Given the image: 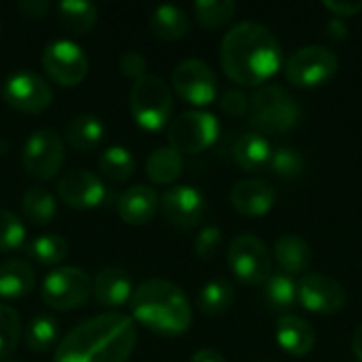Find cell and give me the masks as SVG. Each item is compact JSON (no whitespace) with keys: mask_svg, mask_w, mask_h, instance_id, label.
Listing matches in <instances>:
<instances>
[{"mask_svg":"<svg viewBox=\"0 0 362 362\" xmlns=\"http://www.w3.org/2000/svg\"><path fill=\"white\" fill-rule=\"evenodd\" d=\"M221 64L233 83L257 87L278 72L282 47L267 25L246 19L231 25L223 36Z\"/></svg>","mask_w":362,"mask_h":362,"instance_id":"2","label":"cell"},{"mask_svg":"<svg viewBox=\"0 0 362 362\" xmlns=\"http://www.w3.org/2000/svg\"><path fill=\"white\" fill-rule=\"evenodd\" d=\"M138 333L129 316L104 312L76 325L55 348L53 362H127Z\"/></svg>","mask_w":362,"mask_h":362,"instance_id":"1","label":"cell"},{"mask_svg":"<svg viewBox=\"0 0 362 362\" xmlns=\"http://www.w3.org/2000/svg\"><path fill=\"white\" fill-rule=\"evenodd\" d=\"M303 117L297 98L280 85H261L250 98V125L259 134H282Z\"/></svg>","mask_w":362,"mask_h":362,"instance_id":"4","label":"cell"},{"mask_svg":"<svg viewBox=\"0 0 362 362\" xmlns=\"http://www.w3.org/2000/svg\"><path fill=\"white\" fill-rule=\"evenodd\" d=\"M66 148L64 140L55 129L42 127L30 134L21 148V165L28 176L36 180H51L64 165Z\"/></svg>","mask_w":362,"mask_h":362,"instance_id":"8","label":"cell"},{"mask_svg":"<svg viewBox=\"0 0 362 362\" xmlns=\"http://www.w3.org/2000/svg\"><path fill=\"white\" fill-rule=\"evenodd\" d=\"M193 11L199 25L208 30H216L233 19L238 4L233 0H197L193 4Z\"/></svg>","mask_w":362,"mask_h":362,"instance_id":"33","label":"cell"},{"mask_svg":"<svg viewBox=\"0 0 362 362\" xmlns=\"http://www.w3.org/2000/svg\"><path fill=\"white\" fill-rule=\"evenodd\" d=\"M274 257L284 274L303 276L312 263V248L305 238L297 233H284L274 244Z\"/></svg>","mask_w":362,"mask_h":362,"instance_id":"21","label":"cell"},{"mask_svg":"<svg viewBox=\"0 0 362 362\" xmlns=\"http://www.w3.org/2000/svg\"><path fill=\"white\" fill-rule=\"evenodd\" d=\"M352 350H354L356 358L362 362V322L356 327V331L352 335Z\"/></svg>","mask_w":362,"mask_h":362,"instance_id":"45","label":"cell"},{"mask_svg":"<svg viewBox=\"0 0 362 362\" xmlns=\"http://www.w3.org/2000/svg\"><path fill=\"white\" fill-rule=\"evenodd\" d=\"M297 301L308 312L335 314L346 305L348 293L339 280L327 274L310 272V274H303L297 282Z\"/></svg>","mask_w":362,"mask_h":362,"instance_id":"14","label":"cell"},{"mask_svg":"<svg viewBox=\"0 0 362 362\" xmlns=\"http://www.w3.org/2000/svg\"><path fill=\"white\" fill-rule=\"evenodd\" d=\"M0 362H23V361H17V358H4V361Z\"/></svg>","mask_w":362,"mask_h":362,"instance_id":"46","label":"cell"},{"mask_svg":"<svg viewBox=\"0 0 362 362\" xmlns=\"http://www.w3.org/2000/svg\"><path fill=\"white\" fill-rule=\"evenodd\" d=\"M66 142L74 148V151H91L95 148L102 138H104V123L100 121V117L83 112L70 119V123L66 125Z\"/></svg>","mask_w":362,"mask_h":362,"instance_id":"26","label":"cell"},{"mask_svg":"<svg viewBox=\"0 0 362 362\" xmlns=\"http://www.w3.org/2000/svg\"><path fill=\"white\" fill-rule=\"evenodd\" d=\"M151 30L157 38L178 40L185 38L191 30L189 15L176 4H159L151 13Z\"/></svg>","mask_w":362,"mask_h":362,"instance_id":"24","label":"cell"},{"mask_svg":"<svg viewBox=\"0 0 362 362\" xmlns=\"http://www.w3.org/2000/svg\"><path fill=\"white\" fill-rule=\"evenodd\" d=\"M221 110L229 117H244L250 112V98L240 89H227L221 93Z\"/></svg>","mask_w":362,"mask_h":362,"instance_id":"39","label":"cell"},{"mask_svg":"<svg viewBox=\"0 0 362 362\" xmlns=\"http://www.w3.org/2000/svg\"><path fill=\"white\" fill-rule=\"evenodd\" d=\"M129 110L134 121L148 132L163 129L174 110V98L170 91V85L157 76L146 74L138 81H134L129 89Z\"/></svg>","mask_w":362,"mask_h":362,"instance_id":"5","label":"cell"},{"mask_svg":"<svg viewBox=\"0 0 362 362\" xmlns=\"http://www.w3.org/2000/svg\"><path fill=\"white\" fill-rule=\"evenodd\" d=\"M59 329L51 316H36L28 322L25 344L32 352H47L57 341Z\"/></svg>","mask_w":362,"mask_h":362,"instance_id":"34","label":"cell"},{"mask_svg":"<svg viewBox=\"0 0 362 362\" xmlns=\"http://www.w3.org/2000/svg\"><path fill=\"white\" fill-rule=\"evenodd\" d=\"M263 301L269 310L278 314H288L297 301V282L293 276L284 272H272V276L263 282Z\"/></svg>","mask_w":362,"mask_h":362,"instance_id":"25","label":"cell"},{"mask_svg":"<svg viewBox=\"0 0 362 362\" xmlns=\"http://www.w3.org/2000/svg\"><path fill=\"white\" fill-rule=\"evenodd\" d=\"M182 174V155L170 144L155 148L146 159V176L155 185H172Z\"/></svg>","mask_w":362,"mask_h":362,"instance_id":"28","label":"cell"},{"mask_svg":"<svg viewBox=\"0 0 362 362\" xmlns=\"http://www.w3.org/2000/svg\"><path fill=\"white\" fill-rule=\"evenodd\" d=\"M57 19L72 34H89L98 23V6L87 0H64L57 4Z\"/></svg>","mask_w":362,"mask_h":362,"instance_id":"27","label":"cell"},{"mask_svg":"<svg viewBox=\"0 0 362 362\" xmlns=\"http://www.w3.org/2000/svg\"><path fill=\"white\" fill-rule=\"evenodd\" d=\"M21 210L25 214V218L38 227L51 223L57 214V204H55V197L49 189L45 187H30L25 193H23V199H21Z\"/></svg>","mask_w":362,"mask_h":362,"instance_id":"29","label":"cell"},{"mask_svg":"<svg viewBox=\"0 0 362 362\" xmlns=\"http://www.w3.org/2000/svg\"><path fill=\"white\" fill-rule=\"evenodd\" d=\"M272 151L274 148L263 134L246 132L233 144V159L246 172H261L263 168L269 165Z\"/></svg>","mask_w":362,"mask_h":362,"instance_id":"22","label":"cell"},{"mask_svg":"<svg viewBox=\"0 0 362 362\" xmlns=\"http://www.w3.org/2000/svg\"><path fill=\"white\" fill-rule=\"evenodd\" d=\"M0 34H2V23H0Z\"/></svg>","mask_w":362,"mask_h":362,"instance_id":"48","label":"cell"},{"mask_svg":"<svg viewBox=\"0 0 362 362\" xmlns=\"http://www.w3.org/2000/svg\"><path fill=\"white\" fill-rule=\"evenodd\" d=\"M132 314L146 329L176 337L189 331L193 322V310L189 297L170 280H146L132 295Z\"/></svg>","mask_w":362,"mask_h":362,"instance_id":"3","label":"cell"},{"mask_svg":"<svg viewBox=\"0 0 362 362\" xmlns=\"http://www.w3.org/2000/svg\"><path fill=\"white\" fill-rule=\"evenodd\" d=\"M100 174L110 180V182H123L127 180L134 170H136V161L134 155L125 148V146H108L98 161Z\"/></svg>","mask_w":362,"mask_h":362,"instance_id":"31","label":"cell"},{"mask_svg":"<svg viewBox=\"0 0 362 362\" xmlns=\"http://www.w3.org/2000/svg\"><path fill=\"white\" fill-rule=\"evenodd\" d=\"M2 98L17 112L38 115L51 106L53 89L40 74L30 70H17L4 81Z\"/></svg>","mask_w":362,"mask_h":362,"instance_id":"12","label":"cell"},{"mask_svg":"<svg viewBox=\"0 0 362 362\" xmlns=\"http://www.w3.org/2000/svg\"><path fill=\"white\" fill-rule=\"evenodd\" d=\"M159 210V195L153 187L136 185L121 193L117 202V212L127 225H146L155 218Z\"/></svg>","mask_w":362,"mask_h":362,"instance_id":"19","label":"cell"},{"mask_svg":"<svg viewBox=\"0 0 362 362\" xmlns=\"http://www.w3.org/2000/svg\"><path fill=\"white\" fill-rule=\"evenodd\" d=\"M68 252L70 246L59 233H42L28 244V255L40 265H57L68 257Z\"/></svg>","mask_w":362,"mask_h":362,"instance_id":"32","label":"cell"},{"mask_svg":"<svg viewBox=\"0 0 362 362\" xmlns=\"http://www.w3.org/2000/svg\"><path fill=\"white\" fill-rule=\"evenodd\" d=\"M221 242H223L221 229L214 227V225H208V227H204V229L197 233V238H195V244H193L195 255H197L199 259H204V261H212V259L216 257L218 248H221Z\"/></svg>","mask_w":362,"mask_h":362,"instance_id":"38","label":"cell"},{"mask_svg":"<svg viewBox=\"0 0 362 362\" xmlns=\"http://www.w3.org/2000/svg\"><path fill=\"white\" fill-rule=\"evenodd\" d=\"M218 119L208 110H187L180 112L168 125V142L174 151L202 153L214 144L218 138Z\"/></svg>","mask_w":362,"mask_h":362,"instance_id":"7","label":"cell"},{"mask_svg":"<svg viewBox=\"0 0 362 362\" xmlns=\"http://www.w3.org/2000/svg\"><path fill=\"white\" fill-rule=\"evenodd\" d=\"M337 70H339V57L327 45H305L297 49L284 66V74L288 83L305 89L331 81L337 74Z\"/></svg>","mask_w":362,"mask_h":362,"instance_id":"6","label":"cell"},{"mask_svg":"<svg viewBox=\"0 0 362 362\" xmlns=\"http://www.w3.org/2000/svg\"><path fill=\"white\" fill-rule=\"evenodd\" d=\"M21 339V318L17 310L0 303V358L4 361Z\"/></svg>","mask_w":362,"mask_h":362,"instance_id":"36","label":"cell"},{"mask_svg":"<svg viewBox=\"0 0 362 362\" xmlns=\"http://www.w3.org/2000/svg\"><path fill=\"white\" fill-rule=\"evenodd\" d=\"M276 341L288 356H308L316 346V331L314 327L295 314L280 316L276 325Z\"/></svg>","mask_w":362,"mask_h":362,"instance_id":"20","label":"cell"},{"mask_svg":"<svg viewBox=\"0 0 362 362\" xmlns=\"http://www.w3.org/2000/svg\"><path fill=\"white\" fill-rule=\"evenodd\" d=\"M235 301V288L229 280L225 278H216L210 280L202 286L199 291V310L208 316H218L223 312H227Z\"/></svg>","mask_w":362,"mask_h":362,"instance_id":"30","label":"cell"},{"mask_svg":"<svg viewBox=\"0 0 362 362\" xmlns=\"http://www.w3.org/2000/svg\"><path fill=\"white\" fill-rule=\"evenodd\" d=\"M327 11H331L335 17H352L362 11V0H325L322 2Z\"/></svg>","mask_w":362,"mask_h":362,"instance_id":"41","label":"cell"},{"mask_svg":"<svg viewBox=\"0 0 362 362\" xmlns=\"http://www.w3.org/2000/svg\"><path fill=\"white\" fill-rule=\"evenodd\" d=\"M40 295L42 301L53 310H78L91 297V278L81 267H57L47 274Z\"/></svg>","mask_w":362,"mask_h":362,"instance_id":"10","label":"cell"},{"mask_svg":"<svg viewBox=\"0 0 362 362\" xmlns=\"http://www.w3.org/2000/svg\"><path fill=\"white\" fill-rule=\"evenodd\" d=\"M42 68L57 85L76 87L87 78L89 59H87L85 51L74 40L59 38L45 47Z\"/></svg>","mask_w":362,"mask_h":362,"instance_id":"11","label":"cell"},{"mask_svg":"<svg viewBox=\"0 0 362 362\" xmlns=\"http://www.w3.org/2000/svg\"><path fill=\"white\" fill-rule=\"evenodd\" d=\"M17 8L28 19H40L49 11V2H45V0H19Z\"/></svg>","mask_w":362,"mask_h":362,"instance_id":"42","label":"cell"},{"mask_svg":"<svg viewBox=\"0 0 362 362\" xmlns=\"http://www.w3.org/2000/svg\"><path fill=\"white\" fill-rule=\"evenodd\" d=\"M278 178H284V180H293V178H299L305 170V159L303 155L297 151V148H291V146H278L272 151V159H269V165H267Z\"/></svg>","mask_w":362,"mask_h":362,"instance_id":"35","label":"cell"},{"mask_svg":"<svg viewBox=\"0 0 362 362\" xmlns=\"http://www.w3.org/2000/svg\"><path fill=\"white\" fill-rule=\"evenodd\" d=\"M119 70L123 76L138 81V78L146 76V57L140 51H125L119 57Z\"/></svg>","mask_w":362,"mask_h":362,"instance_id":"40","label":"cell"},{"mask_svg":"<svg viewBox=\"0 0 362 362\" xmlns=\"http://www.w3.org/2000/svg\"><path fill=\"white\" fill-rule=\"evenodd\" d=\"M255 362H274L272 358H259V361H255Z\"/></svg>","mask_w":362,"mask_h":362,"instance_id":"47","label":"cell"},{"mask_svg":"<svg viewBox=\"0 0 362 362\" xmlns=\"http://www.w3.org/2000/svg\"><path fill=\"white\" fill-rule=\"evenodd\" d=\"M159 210L170 225L178 229H193L206 214V199L195 187L176 185L159 197Z\"/></svg>","mask_w":362,"mask_h":362,"instance_id":"15","label":"cell"},{"mask_svg":"<svg viewBox=\"0 0 362 362\" xmlns=\"http://www.w3.org/2000/svg\"><path fill=\"white\" fill-rule=\"evenodd\" d=\"M57 195L70 208L91 210L106 199V187L87 170H70L57 182Z\"/></svg>","mask_w":362,"mask_h":362,"instance_id":"16","label":"cell"},{"mask_svg":"<svg viewBox=\"0 0 362 362\" xmlns=\"http://www.w3.org/2000/svg\"><path fill=\"white\" fill-rule=\"evenodd\" d=\"M231 206L244 216H263L267 214L278 199V191L269 180L263 178H244L231 187L229 193Z\"/></svg>","mask_w":362,"mask_h":362,"instance_id":"17","label":"cell"},{"mask_svg":"<svg viewBox=\"0 0 362 362\" xmlns=\"http://www.w3.org/2000/svg\"><path fill=\"white\" fill-rule=\"evenodd\" d=\"M25 242L23 223L8 210L0 208V252H8L19 248Z\"/></svg>","mask_w":362,"mask_h":362,"instance_id":"37","label":"cell"},{"mask_svg":"<svg viewBox=\"0 0 362 362\" xmlns=\"http://www.w3.org/2000/svg\"><path fill=\"white\" fill-rule=\"evenodd\" d=\"M34 269L21 259H6L0 263V297L19 299L34 288Z\"/></svg>","mask_w":362,"mask_h":362,"instance_id":"23","label":"cell"},{"mask_svg":"<svg viewBox=\"0 0 362 362\" xmlns=\"http://www.w3.org/2000/svg\"><path fill=\"white\" fill-rule=\"evenodd\" d=\"M227 263L233 276L250 286H259L272 276V255L263 240L252 233H240L231 240Z\"/></svg>","mask_w":362,"mask_h":362,"instance_id":"9","label":"cell"},{"mask_svg":"<svg viewBox=\"0 0 362 362\" xmlns=\"http://www.w3.org/2000/svg\"><path fill=\"white\" fill-rule=\"evenodd\" d=\"M191 362H227V361H225V356H223L218 350L204 348V350H197V352L191 356Z\"/></svg>","mask_w":362,"mask_h":362,"instance_id":"44","label":"cell"},{"mask_svg":"<svg viewBox=\"0 0 362 362\" xmlns=\"http://www.w3.org/2000/svg\"><path fill=\"white\" fill-rule=\"evenodd\" d=\"M91 295L100 308L115 310L132 301L134 288L129 276L119 267H104L91 280Z\"/></svg>","mask_w":362,"mask_h":362,"instance_id":"18","label":"cell"},{"mask_svg":"<svg viewBox=\"0 0 362 362\" xmlns=\"http://www.w3.org/2000/svg\"><path fill=\"white\" fill-rule=\"evenodd\" d=\"M327 32H329V36H331V38L341 40V38H346V36H348V23H346L341 17H333V19L327 23Z\"/></svg>","mask_w":362,"mask_h":362,"instance_id":"43","label":"cell"},{"mask_svg":"<svg viewBox=\"0 0 362 362\" xmlns=\"http://www.w3.org/2000/svg\"><path fill=\"white\" fill-rule=\"evenodd\" d=\"M216 85L214 70L197 57L182 59L172 72V87L185 102L193 106H208L214 102L218 91Z\"/></svg>","mask_w":362,"mask_h":362,"instance_id":"13","label":"cell"}]
</instances>
